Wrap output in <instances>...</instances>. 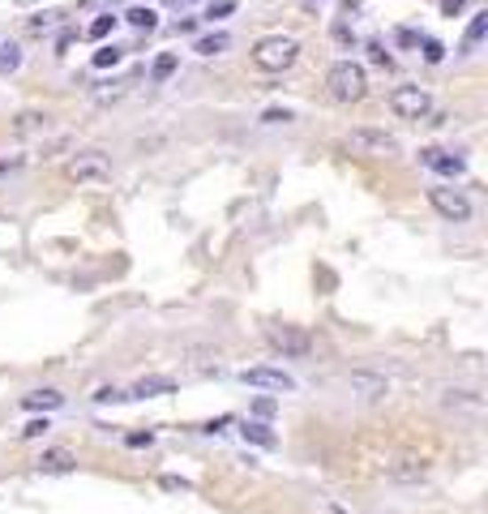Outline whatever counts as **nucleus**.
<instances>
[{
  "label": "nucleus",
  "instance_id": "nucleus-1",
  "mask_svg": "<svg viewBox=\"0 0 488 514\" xmlns=\"http://www.w3.org/2000/svg\"><path fill=\"white\" fill-rule=\"evenodd\" d=\"M326 91H330L335 103H360V99L368 95V77L356 60H339V65H330V74H326Z\"/></svg>",
  "mask_w": 488,
  "mask_h": 514
},
{
  "label": "nucleus",
  "instance_id": "nucleus-2",
  "mask_svg": "<svg viewBox=\"0 0 488 514\" xmlns=\"http://www.w3.org/2000/svg\"><path fill=\"white\" fill-rule=\"evenodd\" d=\"M295 56H300V43H295L292 35H266L253 48V65L266 69V74H283V69L295 65Z\"/></svg>",
  "mask_w": 488,
  "mask_h": 514
},
{
  "label": "nucleus",
  "instance_id": "nucleus-3",
  "mask_svg": "<svg viewBox=\"0 0 488 514\" xmlns=\"http://www.w3.org/2000/svg\"><path fill=\"white\" fill-rule=\"evenodd\" d=\"M347 146L356 150V154L390 159V154H398V138L386 133V129H351V133H347Z\"/></svg>",
  "mask_w": 488,
  "mask_h": 514
},
{
  "label": "nucleus",
  "instance_id": "nucleus-4",
  "mask_svg": "<svg viewBox=\"0 0 488 514\" xmlns=\"http://www.w3.org/2000/svg\"><path fill=\"white\" fill-rule=\"evenodd\" d=\"M390 112L394 116H403V121H420V116L433 112V99H429L424 86H394L390 91Z\"/></svg>",
  "mask_w": 488,
  "mask_h": 514
},
{
  "label": "nucleus",
  "instance_id": "nucleus-5",
  "mask_svg": "<svg viewBox=\"0 0 488 514\" xmlns=\"http://www.w3.org/2000/svg\"><path fill=\"white\" fill-rule=\"evenodd\" d=\"M429 206H433L445 223L471 219V202H467V194H459V189H429Z\"/></svg>",
  "mask_w": 488,
  "mask_h": 514
},
{
  "label": "nucleus",
  "instance_id": "nucleus-6",
  "mask_svg": "<svg viewBox=\"0 0 488 514\" xmlns=\"http://www.w3.org/2000/svg\"><path fill=\"white\" fill-rule=\"evenodd\" d=\"M240 382H244V386H257V391H274V394L295 391V377H292V373H287V368H270V365L244 368Z\"/></svg>",
  "mask_w": 488,
  "mask_h": 514
},
{
  "label": "nucleus",
  "instance_id": "nucleus-7",
  "mask_svg": "<svg viewBox=\"0 0 488 514\" xmlns=\"http://www.w3.org/2000/svg\"><path fill=\"white\" fill-rule=\"evenodd\" d=\"M266 343L274 352H283V356H309V352H313V339H309L304 330H295V326H270Z\"/></svg>",
  "mask_w": 488,
  "mask_h": 514
},
{
  "label": "nucleus",
  "instance_id": "nucleus-8",
  "mask_svg": "<svg viewBox=\"0 0 488 514\" xmlns=\"http://www.w3.org/2000/svg\"><path fill=\"white\" fill-rule=\"evenodd\" d=\"M69 176H74V180H107V176H112V163H107L98 150H86V154H77L74 163H69Z\"/></svg>",
  "mask_w": 488,
  "mask_h": 514
},
{
  "label": "nucleus",
  "instance_id": "nucleus-9",
  "mask_svg": "<svg viewBox=\"0 0 488 514\" xmlns=\"http://www.w3.org/2000/svg\"><path fill=\"white\" fill-rule=\"evenodd\" d=\"M347 382H351V391L360 394V399H368V403H373V399H386V391H390V382H386L382 373H365V368H356Z\"/></svg>",
  "mask_w": 488,
  "mask_h": 514
},
{
  "label": "nucleus",
  "instance_id": "nucleus-10",
  "mask_svg": "<svg viewBox=\"0 0 488 514\" xmlns=\"http://www.w3.org/2000/svg\"><path fill=\"white\" fill-rule=\"evenodd\" d=\"M420 163H424V168H433V171H441V176H463V168H467L459 154H450V150H437V146L420 150Z\"/></svg>",
  "mask_w": 488,
  "mask_h": 514
},
{
  "label": "nucleus",
  "instance_id": "nucleus-11",
  "mask_svg": "<svg viewBox=\"0 0 488 514\" xmlns=\"http://www.w3.org/2000/svg\"><path fill=\"white\" fill-rule=\"evenodd\" d=\"M74 467H77V459L69 450H48V455H39V471H43V476H69Z\"/></svg>",
  "mask_w": 488,
  "mask_h": 514
},
{
  "label": "nucleus",
  "instance_id": "nucleus-12",
  "mask_svg": "<svg viewBox=\"0 0 488 514\" xmlns=\"http://www.w3.org/2000/svg\"><path fill=\"white\" fill-rule=\"evenodd\" d=\"M22 407L26 412H56V407H65V394L60 391H30V394H22Z\"/></svg>",
  "mask_w": 488,
  "mask_h": 514
},
{
  "label": "nucleus",
  "instance_id": "nucleus-13",
  "mask_svg": "<svg viewBox=\"0 0 488 514\" xmlns=\"http://www.w3.org/2000/svg\"><path fill=\"white\" fill-rule=\"evenodd\" d=\"M240 438L253 441V446H262V450H274V446H279L274 429H270V424H262V420H244V424H240Z\"/></svg>",
  "mask_w": 488,
  "mask_h": 514
},
{
  "label": "nucleus",
  "instance_id": "nucleus-14",
  "mask_svg": "<svg viewBox=\"0 0 488 514\" xmlns=\"http://www.w3.org/2000/svg\"><path fill=\"white\" fill-rule=\"evenodd\" d=\"M171 391H176V382H171V377H142V382L124 394V399H159V394H171Z\"/></svg>",
  "mask_w": 488,
  "mask_h": 514
},
{
  "label": "nucleus",
  "instance_id": "nucleus-15",
  "mask_svg": "<svg viewBox=\"0 0 488 514\" xmlns=\"http://www.w3.org/2000/svg\"><path fill=\"white\" fill-rule=\"evenodd\" d=\"M484 35H488V13H476L471 22H467V35H463V56H476L480 51V43H484Z\"/></svg>",
  "mask_w": 488,
  "mask_h": 514
},
{
  "label": "nucleus",
  "instance_id": "nucleus-16",
  "mask_svg": "<svg viewBox=\"0 0 488 514\" xmlns=\"http://www.w3.org/2000/svg\"><path fill=\"white\" fill-rule=\"evenodd\" d=\"M121 22H129L133 26V30H154V26H159V18H154V9H150V4H129V9H124L121 13Z\"/></svg>",
  "mask_w": 488,
  "mask_h": 514
},
{
  "label": "nucleus",
  "instance_id": "nucleus-17",
  "mask_svg": "<svg viewBox=\"0 0 488 514\" xmlns=\"http://www.w3.org/2000/svg\"><path fill=\"white\" fill-rule=\"evenodd\" d=\"M232 48V35H223V30H215V35H201L193 43L197 56H223V51Z\"/></svg>",
  "mask_w": 488,
  "mask_h": 514
},
{
  "label": "nucleus",
  "instance_id": "nucleus-18",
  "mask_svg": "<svg viewBox=\"0 0 488 514\" xmlns=\"http://www.w3.org/2000/svg\"><path fill=\"white\" fill-rule=\"evenodd\" d=\"M48 112H22V116H18V121H13V133H39V129H48Z\"/></svg>",
  "mask_w": 488,
  "mask_h": 514
},
{
  "label": "nucleus",
  "instance_id": "nucleus-19",
  "mask_svg": "<svg viewBox=\"0 0 488 514\" xmlns=\"http://www.w3.org/2000/svg\"><path fill=\"white\" fill-rule=\"evenodd\" d=\"M18 69H22V48L13 39H4L0 43V74H18Z\"/></svg>",
  "mask_w": 488,
  "mask_h": 514
},
{
  "label": "nucleus",
  "instance_id": "nucleus-20",
  "mask_svg": "<svg viewBox=\"0 0 488 514\" xmlns=\"http://www.w3.org/2000/svg\"><path fill=\"white\" fill-rule=\"evenodd\" d=\"M386 471H390V480H424V463H415V459H398Z\"/></svg>",
  "mask_w": 488,
  "mask_h": 514
},
{
  "label": "nucleus",
  "instance_id": "nucleus-21",
  "mask_svg": "<svg viewBox=\"0 0 488 514\" xmlns=\"http://www.w3.org/2000/svg\"><path fill=\"white\" fill-rule=\"evenodd\" d=\"M121 56H124V51L116 48V43L98 48V51H95V69H116V65H121Z\"/></svg>",
  "mask_w": 488,
  "mask_h": 514
},
{
  "label": "nucleus",
  "instance_id": "nucleus-22",
  "mask_svg": "<svg viewBox=\"0 0 488 514\" xmlns=\"http://www.w3.org/2000/svg\"><path fill=\"white\" fill-rule=\"evenodd\" d=\"M121 22V18H116V13H103V18H95V22L86 26V35H91V39H107V35H112V26Z\"/></svg>",
  "mask_w": 488,
  "mask_h": 514
},
{
  "label": "nucleus",
  "instance_id": "nucleus-23",
  "mask_svg": "<svg viewBox=\"0 0 488 514\" xmlns=\"http://www.w3.org/2000/svg\"><path fill=\"white\" fill-rule=\"evenodd\" d=\"M60 18H65L60 9H48V13H35V18H30V30H39V35H43V30H48V26H56Z\"/></svg>",
  "mask_w": 488,
  "mask_h": 514
},
{
  "label": "nucleus",
  "instance_id": "nucleus-24",
  "mask_svg": "<svg viewBox=\"0 0 488 514\" xmlns=\"http://www.w3.org/2000/svg\"><path fill=\"white\" fill-rule=\"evenodd\" d=\"M171 74H176V56H171V51H163V56L154 60V82H168Z\"/></svg>",
  "mask_w": 488,
  "mask_h": 514
},
{
  "label": "nucleus",
  "instance_id": "nucleus-25",
  "mask_svg": "<svg viewBox=\"0 0 488 514\" xmlns=\"http://www.w3.org/2000/svg\"><path fill=\"white\" fill-rule=\"evenodd\" d=\"M227 13H236V0H215V4H206V18H210V22H219Z\"/></svg>",
  "mask_w": 488,
  "mask_h": 514
},
{
  "label": "nucleus",
  "instance_id": "nucleus-26",
  "mask_svg": "<svg viewBox=\"0 0 488 514\" xmlns=\"http://www.w3.org/2000/svg\"><path fill=\"white\" fill-rule=\"evenodd\" d=\"M445 403H450V407H454V403H459V407H480V399L471 391H445Z\"/></svg>",
  "mask_w": 488,
  "mask_h": 514
},
{
  "label": "nucleus",
  "instance_id": "nucleus-27",
  "mask_svg": "<svg viewBox=\"0 0 488 514\" xmlns=\"http://www.w3.org/2000/svg\"><path fill=\"white\" fill-rule=\"evenodd\" d=\"M420 43H424V60H429V65H437L441 56H445V48H441L437 39H420Z\"/></svg>",
  "mask_w": 488,
  "mask_h": 514
},
{
  "label": "nucleus",
  "instance_id": "nucleus-28",
  "mask_svg": "<svg viewBox=\"0 0 488 514\" xmlns=\"http://www.w3.org/2000/svg\"><path fill=\"white\" fill-rule=\"evenodd\" d=\"M48 429H51V424H48V416H43V420H30V424H26V429H22V438H43Z\"/></svg>",
  "mask_w": 488,
  "mask_h": 514
},
{
  "label": "nucleus",
  "instance_id": "nucleus-29",
  "mask_svg": "<svg viewBox=\"0 0 488 514\" xmlns=\"http://www.w3.org/2000/svg\"><path fill=\"white\" fill-rule=\"evenodd\" d=\"M394 39H398L403 48H415V43H420V35H415V30H407V26H398V30H394Z\"/></svg>",
  "mask_w": 488,
  "mask_h": 514
},
{
  "label": "nucleus",
  "instance_id": "nucleus-30",
  "mask_svg": "<svg viewBox=\"0 0 488 514\" xmlns=\"http://www.w3.org/2000/svg\"><path fill=\"white\" fill-rule=\"evenodd\" d=\"M368 56H373V65H386V69H390V51L382 48V43H368Z\"/></svg>",
  "mask_w": 488,
  "mask_h": 514
},
{
  "label": "nucleus",
  "instance_id": "nucleus-31",
  "mask_svg": "<svg viewBox=\"0 0 488 514\" xmlns=\"http://www.w3.org/2000/svg\"><path fill=\"white\" fill-rule=\"evenodd\" d=\"M124 394L116 391V386H103V391H95V403H121Z\"/></svg>",
  "mask_w": 488,
  "mask_h": 514
},
{
  "label": "nucleus",
  "instance_id": "nucleus-32",
  "mask_svg": "<svg viewBox=\"0 0 488 514\" xmlns=\"http://www.w3.org/2000/svg\"><path fill=\"white\" fill-rule=\"evenodd\" d=\"M262 121H266V124H287V121H292V112H287V107H283V112H279V107H270Z\"/></svg>",
  "mask_w": 488,
  "mask_h": 514
},
{
  "label": "nucleus",
  "instance_id": "nucleus-33",
  "mask_svg": "<svg viewBox=\"0 0 488 514\" xmlns=\"http://www.w3.org/2000/svg\"><path fill=\"white\" fill-rule=\"evenodd\" d=\"M129 446H133V450H142V446H150V441H154V433H129Z\"/></svg>",
  "mask_w": 488,
  "mask_h": 514
},
{
  "label": "nucleus",
  "instance_id": "nucleus-34",
  "mask_svg": "<svg viewBox=\"0 0 488 514\" xmlns=\"http://www.w3.org/2000/svg\"><path fill=\"white\" fill-rule=\"evenodd\" d=\"M197 30V18H180V22H176V35H193Z\"/></svg>",
  "mask_w": 488,
  "mask_h": 514
},
{
  "label": "nucleus",
  "instance_id": "nucleus-35",
  "mask_svg": "<svg viewBox=\"0 0 488 514\" xmlns=\"http://www.w3.org/2000/svg\"><path fill=\"white\" fill-rule=\"evenodd\" d=\"M82 9H91V4H112V0H77Z\"/></svg>",
  "mask_w": 488,
  "mask_h": 514
}]
</instances>
